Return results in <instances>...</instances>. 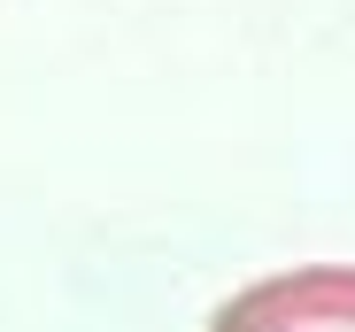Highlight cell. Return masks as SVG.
<instances>
[{
	"instance_id": "1",
	"label": "cell",
	"mask_w": 355,
	"mask_h": 332,
	"mask_svg": "<svg viewBox=\"0 0 355 332\" xmlns=\"http://www.w3.org/2000/svg\"><path fill=\"white\" fill-rule=\"evenodd\" d=\"M209 332H355V263H302L240 286Z\"/></svg>"
}]
</instances>
